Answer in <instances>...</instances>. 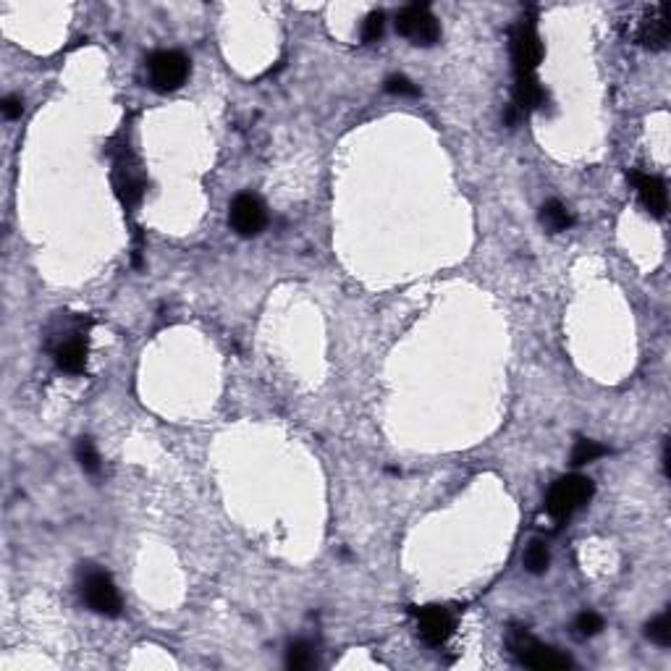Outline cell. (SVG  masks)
<instances>
[{
    "label": "cell",
    "instance_id": "cell-1",
    "mask_svg": "<svg viewBox=\"0 0 671 671\" xmlns=\"http://www.w3.org/2000/svg\"><path fill=\"white\" fill-rule=\"evenodd\" d=\"M593 493H596V485L590 478H582V475L559 478L546 496V511L554 522H566L574 511H580L593 499Z\"/></svg>",
    "mask_w": 671,
    "mask_h": 671
},
{
    "label": "cell",
    "instance_id": "cell-2",
    "mask_svg": "<svg viewBox=\"0 0 671 671\" xmlns=\"http://www.w3.org/2000/svg\"><path fill=\"white\" fill-rule=\"evenodd\" d=\"M506 645H509V653H511L519 664H525V667H530V669L561 671L572 667V659H569L566 653H561V651L551 648V645L538 643V640H535L533 635H527L525 629L511 632L509 640H506Z\"/></svg>",
    "mask_w": 671,
    "mask_h": 671
},
{
    "label": "cell",
    "instance_id": "cell-3",
    "mask_svg": "<svg viewBox=\"0 0 671 671\" xmlns=\"http://www.w3.org/2000/svg\"><path fill=\"white\" fill-rule=\"evenodd\" d=\"M79 593H82V601L87 604L90 612L100 616H118L121 614V596H118V588L111 580L108 572L87 564L82 569V580H79Z\"/></svg>",
    "mask_w": 671,
    "mask_h": 671
},
{
    "label": "cell",
    "instance_id": "cell-4",
    "mask_svg": "<svg viewBox=\"0 0 671 671\" xmlns=\"http://www.w3.org/2000/svg\"><path fill=\"white\" fill-rule=\"evenodd\" d=\"M396 32L417 48H433L441 40V24L425 3L404 5L396 13Z\"/></svg>",
    "mask_w": 671,
    "mask_h": 671
},
{
    "label": "cell",
    "instance_id": "cell-5",
    "mask_svg": "<svg viewBox=\"0 0 671 671\" xmlns=\"http://www.w3.org/2000/svg\"><path fill=\"white\" fill-rule=\"evenodd\" d=\"M147 76L155 92H173L189 76V58L178 51H161L147 60Z\"/></svg>",
    "mask_w": 671,
    "mask_h": 671
},
{
    "label": "cell",
    "instance_id": "cell-6",
    "mask_svg": "<svg viewBox=\"0 0 671 671\" xmlns=\"http://www.w3.org/2000/svg\"><path fill=\"white\" fill-rule=\"evenodd\" d=\"M511 63H514V71L517 76H533L538 63L543 60V45H541V37L535 32L533 24H517L511 29Z\"/></svg>",
    "mask_w": 671,
    "mask_h": 671
},
{
    "label": "cell",
    "instance_id": "cell-7",
    "mask_svg": "<svg viewBox=\"0 0 671 671\" xmlns=\"http://www.w3.org/2000/svg\"><path fill=\"white\" fill-rule=\"evenodd\" d=\"M228 224L244 239L257 236L265 228V224H268L265 205L255 194H236L233 202H231V208H228Z\"/></svg>",
    "mask_w": 671,
    "mask_h": 671
},
{
    "label": "cell",
    "instance_id": "cell-8",
    "mask_svg": "<svg viewBox=\"0 0 671 671\" xmlns=\"http://www.w3.org/2000/svg\"><path fill=\"white\" fill-rule=\"evenodd\" d=\"M417 627H420V637L425 645L441 648L454 635V616L444 606H425L417 614Z\"/></svg>",
    "mask_w": 671,
    "mask_h": 671
},
{
    "label": "cell",
    "instance_id": "cell-9",
    "mask_svg": "<svg viewBox=\"0 0 671 671\" xmlns=\"http://www.w3.org/2000/svg\"><path fill=\"white\" fill-rule=\"evenodd\" d=\"M632 184L637 189L640 205L653 216V218H664L669 210V194H667V184L659 176L651 173H632Z\"/></svg>",
    "mask_w": 671,
    "mask_h": 671
},
{
    "label": "cell",
    "instance_id": "cell-10",
    "mask_svg": "<svg viewBox=\"0 0 671 671\" xmlns=\"http://www.w3.org/2000/svg\"><path fill=\"white\" fill-rule=\"evenodd\" d=\"M637 40L651 48V51H664L669 43V16H667V5H653L645 11L643 21H640V32Z\"/></svg>",
    "mask_w": 671,
    "mask_h": 671
},
{
    "label": "cell",
    "instance_id": "cell-11",
    "mask_svg": "<svg viewBox=\"0 0 671 671\" xmlns=\"http://www.w3.org/2000/svg\"><path fill=\"white\" fill-rule=\"evenodd\" d=\"M56 365L68 373V375H79L87 367V341L79 336L63 338L56 346Z\"/></svg>",
    "mask_w": 671,
    "mask_h": 671
},
{
    "label": "cell",
    "instance_id": "cell-12",
    "mask_svg": "<svg viewBox=\"0 0 671 671\" xmlns=\"http://www.w3.org/2000/svg\"><path fill=\"white\" fill-rule=\"evenodd\" d=\"M549 103V95L546 90L541 87V82L533 76H517V84H514V108L519 113L527 111H538Z\"/></svg>",
    "mask_w": 671,
    "mask_h": 671
},
{
    "label": "cell",
    "instance_id": "cell-13",
    "mask_svg": "<svg viewBox=\"0 0 671 671\" xmlns=\"http://www.w3.org/2000/svg\"><path fill=\"white\" fill-rule=\"evenodd\" d=\"M541 224L546 225L549 231L559 233V231L572 228L574 218H572V213L566 210V205H561L559 200H549V202L541 208Z\"/></svg>",
    "mask_w": 671,
    "mask_h": 671
},
{
    "label": "cell",
    "instance_id": "cell-14",
    "mask_svg": "<svg viewBox=\"0 0 671 671\" xmlns=\"http://www.w3.org/2000/svg\"><path fill=\"white\" fill-rule=\"evenodd\" d=\"M142 181L139 178H134L129 170H123V173H118L115 176V194H118V200H121V205L126 208V210H131L139 200H142Z\"/></svg>",
    "mask_w": 671,
    "mask_h": 671
},
{
    "label": "cell",
    "instance_id": "cell-15",
    "mask_svg": "<svg viewBox=\"0 0 671 671\" xmlns=\"http://www.w3.org/2000/svg\"><path fill=\"white\" fill-rule=\"evenodd\" d=\"M522 564L530 574H546L549 572V564H551V554H549V546L543 541H533L525 554H522Z\"/></svg>",
    "mask_w": 671,
    "mask_h": 671
},
{
    "label": "cell",
    "instance_id": "cell-16",
    "mask_svg": "<svg viewBox=\"0 0 671 671\" xmlns=\"http://www.w3.org/2000/svg\"><path fill=\"white\" fill-rule=\"evenodd\" d=\"M286 667L294 671H307L315 667V653L312 645L304 640H296L286 648Z\"/></svg>",
    "mask_w": 671,
    "mask_h": 671
},
{
    "label": "cell",
    "instance_id": "cell-17",
    "mask_svg": "<svg viewBox=\"0 0 671 671\" xmlns=\"http://www.w3.org/2000/svg\"><path fill=\"white\" fill-rule=\"evenodd\" d=\"M604 454H609V448L601 446L598 441H590V438H580L574 448H572V464L574 467H585L596 459H601Z\"/></svg>",
    "mask_w": 671,
    "mask_h": 671
},
{
    "label": "cell",
    "instance_id": "cell-18",
    "mask_svg": "<svg viewBox=\"0 0 671 671\" xmlns=\"http://www.w3.org/2000/svg\"><path fill=\"white\" fill-rule=\"evenodd\" d=\"M76 462H79V467L87 472V475H98L100 472V454H98V448L95 444L90 441V438H79V444H76Z\"/></svg>",
    "mask_w": 671,
    "mask_h": 671
},
{
    "label": "cell",
    "instance_id": "cell-19",
    "mask_svg": "<svg viewBox=\"0 0 671 671\" xmlns=\"http://www.w3.org/2000/svg\"><path fill=\"white\" fill-rule=\"evenodd\" d=\"M645 635H648L656 645L669 648L671 645V612H664V614H659L656 619H651V621H648V627H645Z\"/></svg>",
    "mask_w": 671,
    "mask_h": 671
},
{
    "label": "cell",
    "instance_id": "cell-20",
    "mask_svg": "<svg viewBox=\"0 0 671 671\" xmlns=\"http://www.w3.org/2000/svg\"><path fill=\"white\" fill-rule=\"evenodd\" d=\"M383 32H386V13L383 11L367 13V19L362 21V43L373 45L383 37Z\"/></svg>",
    "mask_w": 671,
    "mask_h": 671
},
{
    "label": "cell",
    "instance_id": "cell-21",
    "mask_svg": "<svg viewBox=\"0 0 671 671\" xmlns=\"http://www.w3.org/2000/svg\"><path fill=\"white\" fill-rule=\"evenodd\" d=\"M383 90H386L389 95H396V98H417V95H420L417 84H414L412 79H407L404 74H391V76L383 82Z\"/></svg>",
    "mask_w": 671,
    "mask_h": 671
},
{
    "label": "cell",
    "instance_id": "cell-22",
    "mask_svg": "<svg viewBox=\"0 0 671 671\" xmlns=\"http://www.w3.org/2000/svg\"><path fill=\"white\" fill-rule=\"evenodd\" d=\"M574 629L580 637H593L604 629V619L596 612H582V614L574 619Z\"/></svg>",
    "mask_w": 671,
    "mask_h": 671
},
{
    "label": "cell",
    "instance_id": "cell-23",
    "mask_svg": "<svg viewBox=\"0 0 671 671\" xmlns=\"http://www.w3.org/2000/svg\"><path fill=\"white\" fill-rule=\"evenodd\" d=\"M3 115L8 118V121H16V118H21V113H24V103H21V98H16V95H8L5 100H3Z\"/></svg>",
    "mask_w": 671,
    "mask_h": 671
}]
</instances>
